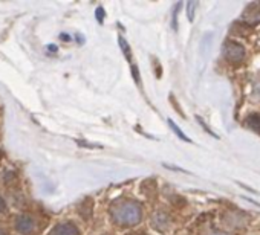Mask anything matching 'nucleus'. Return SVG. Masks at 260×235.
I'll return each instance as SVG.
<instances>
[{"mask_svg": "<svg viewBox=\"0 0 260 235\" xmlns=\"http://www.w3.org/2000/svg\"><path fill=\"white\" fill-rule=\"evenodd\" d=\"M110 214H112L113 221L122 227L135 226L143 218L141 205L134 200H122L119 203H115L110 209Z\"/></svg>", "mask_w": 260, "mask_h": 235, "instance_id": "f257e3e1", "label": "nucleus"}, {"mask_svg": "<svg viewBox=\"0 0 260 235\" xmlns=\"http://www.w3.org/2000/svg\"><path fill=\"white\" fill-rule=\"evenodd\" d=\"M223 57L230 63H240L245 58V49L236 42H226L223 46Z\"/></svg>", "mask_w": 260, "mask_h": 235, "instance_id": "f03ea898", "label": "nucleus"}, {"mask_svg": "<svg viewBox=\"0 0 260 235\" xmlns=\"http://www.w3.org/2000/svg\"><path fill=\"white\" fill-rule=\"evenodd\" d=\"M223 220L233 229H242L248 224V217L240 211H226L223 214Z\"/></svg>", "mask_w": 260, "mask_h": 235, "instance_id": "7ed1b4c3", "label": "nucleus"}, {"mask_svg": "<svg viewBox=\"0 0 260 235\" xmlns=\"http://www.w3.org/2000/svg\"><path fill=\"white\" fill-rule=\"evenodd\" d=\"M150 223H152V226L156 230L164 232V230L169 229V226L172 223V218H170V215L166 211H156V212H153V215L150 218Z\"/></svg>", "mask_w": 260, "mask_h": 235, "instance_id": "20e7f679", "label": "nucleus"}, {"mask_svg": "<svg viewBox=\"0 0 260 235\" xmlns=\"http://www.w3.org/2000/svg\"><path fill=\"white\" fill-rule=\"evenodd\" d=\"M16 229H17L20 233H25V235L31 233V232L36 229L34 218H32V217H29V215H26V214L19 215V217H17V220H16Z\"/></svg>", "mask_w": 260, "mask_h": 235, "instance_id": "39448f33", "label": "nucleus"}, {"mask_svg": "<svg viewBox=\"0 0 260 235\" xmlns=\"http://www.w3.org/2000/svg\"><path fill=\"white\" fill-rule=\"evenodd\" d=\"M51 235H80V230L72 223H60L52 229Z\"/></svg>", "mask_w": 260, "mask_h": 235, "instance_id": "423d86ee", "label": "nucleus"}, {"mask_svg": "<svg viewBox=\"0 0 260 235\" xmlns=\"http://www.w3.org/2000/svg\"><path fill=\"white\" fill-rule=\"evenodd\" d=\"M243 17H245V20H246L249 25H255L257 22H260V7H258L257 4L248 5V8L245 10Z\"/></svg>", "mask_w": 260, "mask_h": 235, "instance_id": "0eeeda50", "label": "nucleus"}, {"mask_svg": "<svg viewBox=\"0 0 260 235\" xmlns=\"http://www.w3.org/2000/svg\"><path fill=\"white\" fill-rule=\"evenodd\" d=\"M246 126H248L251 130L260 133V114H257V113L248 114V118H246Z\"/></svg>", "mask_w": 260, "mask_h": 235, "instance_id": "6e6552de", "label": "nucleus"}, {"mask_svg": "<svg viewBox=\"0 0 260 235\" xmlns=\"http://www.w3.org/2000/svg\"><path fill=\"white\" fill-rule=\"evenodd\" d=\"M118 42H119V46H121V49H122V54H124V57L127 58V61H128L130 64H134V63H132V51H130V48H128V45H127L125 38L119 35Z\"/></svg>", "mask_w": 260, "mask_h": 235, "instance_id": "1a4fd4ad", "label": "nucleus"}, {"mask_svg": "<svg viewBox=\"0 0 260 235\" xmlns=\"http://www.w3.org/2000/svg\"><path fill=\"white\" fill-rule=\"evenodd\" d=\"M169 126H170V129L176 133V136H178L179 139H182V141H185V142H188V144H191V142H193V141H191V139H190V138H188V136H187V135H185V133H184V132L176 126V123H173V120H169Z\"/></svg>", "mask_w": 260, "mask_h": 235, "instance_id": "9d476101", "label": "nucleus"}, {"mask_svg": "<svg viewBox=\"0 0 260 235\" xmlns=\"http://www.w3.org/2000/svg\"><path fill=\"white\" fill-rule=\"evenodd\" d=\"M196 10H198V2H194V0H190V2H187V17H188L190 22L194 20Z\"/></svg>", "mask_w": 260, "mask_h": 235, "instance_id": "9b49d317", "label": "nucleus"}, {"mask_svg": "<svg viewBox=\"0 0 260 235\" xmlns=\"http://www.w3.org/2000/svg\"><path fill=\"white\" fill-rule=\"evenodd\" d=\"M181 7H182V4L179 2V4H176V7H175V11H173V17H172V26H173V29L176 31L178 29V16H179V10H181Z\"/></svg>", "mask_w": 260, "mask_h": 235, "instance_id": "f8f14e48", "label": "nucleus"}, {"mask_svg": "<svg viewBox=\"0 0 260 235\" xmlns=\"http://www.w3.org/2000/svg\"><path fill=\"white\" fill-rule=\"evenodd\" d=\"M196 120H198L199 126H201V127H202V129H204V130H205V132H207V133L210 135V136H213V138H216V139L219 138V136H217V135H216V133H214L213 130H210V127H207V124L204 123V120H202V118H201V116H196Z\"/></svg>", "mask_w": 260, "mask_h": 235, "instance_id": "ddd939ff", "label": "nucleus"}, {"mask_svg": "<svg viewBox=\"0 0 260 235\" xmlns=\"http://www.w3.org/2000/svg\"><path fill=\"white\" fill-rule=\"evenodd\" d=\"M130 67H132V75H134V80L137 81V84L141 87L143 86V83H141V76H140V70H138V67H135V64H130Z\"/></svg>", "mask_w": 260, "mask_h": 235, "instance_id": "4468645a", "label": "nucleus"}, {"mask_svg": "<svg viewBox=\"0 0 260 235\" xmlns=\"http://www.w3.org/2000/svg\"><path fill=\"white\" fill-rule=\"evenodd\" d=\"M252 99L254 101H257V99H260V83H255L254 84V87H252Z\"/></svg>", "mask_w": 260, "mask_h": 235, "instance_id": "2eb2a0df", "label": "nucleus"}, {"mask_svg": "<svg viewBox=\"0 0 260 235\" xmlns=\"http://www.w3.org/2000/svg\"><path fill=\"white\" fill-rule=\"evenodd\" d=\"M207 235H231V233L225 232V230H220V229H216V227H210Z\"/></svg>", "mask_w": 260, "mask_h": 235, "instance_id": "dca6fc26", "label": "nucleus"}, {"mask_svg": "<svg viewBox=\"0 0 260 235\" xmlns=\"http://www.w3.org/2000/svg\"><path fill=\"white\" fill-rule=\"evenodd\" d=\"M96 19H98L100 23H103V20H104V11H103V8H98L96 10Z\"/></svg>", "mask_w": 260, "mask_h": 235, "instance_id": "f3484780", "label": "nucleus"}, {"mask_svg": "<svg viewBox=\"0 0 260 235\" xmlns=\"http://www.w3.org/2000/svg\"><path fill=\"white\" fill-rule=\"evenodd\" d=\"M164 167H166V168H170V170H176V171H179V173H187L185 170H182V168H179V167H173V165H169V164H164Z\"/></svg>", "mask_w": 260, "mask_h": 235, "instance_id": "a211bd4d", "label": "nucleus"}, {"mask_svg": "<svg viewBox=\"0 0 260 235\" xmlns=\"http://www.w3.org/2000/svg\"><path fill=\"white\" fill-rule=\"evenodd\" d=\"M5 208H7V205H5V200L0 197V212H4L5 211Z\"/></svg>", "mask_w": 260, "mask_h": 235, "instance_id": "6ab92c4d", "label": "nucleus"}, {"mask_svg": "<svg viewBox=\"0 0 260 235\" xmlns=\"http://www.w3.org/2000/svg\"><path fill=\"white\" fill-rule=\"evenodd\" d=\"M0 235H5V233H4V232H2V230H0Z\"/></svg>", "mask_w": 260, "mask_h": 235, "instance_id": "aec40b11", "label": "nucleus"}]
</instances>
